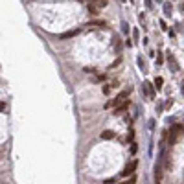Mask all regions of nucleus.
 <instances>
[{
  "label": "nucleus",
  "mask_w": 184,
  "mask_h": 184,
  "mask_svg": "<svg viewBox=\"0 0 184 184\" xmlns=\"http://www.w3.org/2000/svg\"><path fill=\"white\" fill-rule=\"evenodd\" d=\"M127 98H129V90H123V92H120L112 101L107 103V107H111V105H114V107H118V105H122L123 101H127Z\"/></svg>",
  "instance_id": "obj_1"
},
{
  "label": "nucleus",
  "mask_w": 184,
  "mask_h": 184,
  "mask_svg": "<svg viewBox=\"0 0 184 184\" xmlns=\"http://www.w3.org/2000/svg\"><path fill=\"white\" fill-rule=\"evenodd\" d=\"M136 166H138V162H136V160H131V164H127V166L123 167L122 177H129V175H134V171H136Z\"/></svg>",
  "instance_id": "obj_2"
},
{
  "label": "nucleus",
  "mask_w": 184,
  "mask_h": 184,
  "mask_svg": "<svg viewBox=\"0 0 184 184\" xmlns=\"http://www.w3.org/2000/svg\"><path fill=\"white\" fill-rule=\"evenodd\" d=\"M182 133V127L181 125H175L173 129H171V134H169V144H175V140H177V136Z\"/></svg>",
  "instance_id": "obj_3"
},
{
  "label": "nucleus",
  "mask_w": 184,
  "mask_h": 184,
  "mask_svg": "<svg viewBox=\"0 0 184 184\" xmlns=\"http://www.w3.org/2000/svg\"><path fill=\"white\" fill-rule=\"evenodd\" d=\"M129 105H131L129 101H123L122 105H118V107H114V111H112V114H114V116H120V114H123V112H125V111L129 109Z\"/></svg>",
  "instance_id": "obj_4"
},
{
  "label": "nucleus",
  "mask_w": 184,
  "mask_h": 184,
  "mask_svg": "<svg viewBox=\"0 0 184 184\" xmlns=\"http://www.w3.org/2000/svg\"><path fill=\"white\" fill-rule=\"evenodd\" d=\"M79 33V30H72V31H64V33H61L59 35V39H70V37H76Z\"/></svg>",
  "instance_id": "obj_5"
},
{
  "label": "nucleus",
  "mask_w": 184,
  "mask_h": 184,
  "mask_svg": "<svg viewBox=\"0 0 184 184\" xmlns=\"http://www.w3.org/2000/svg\"><path fill=\"white\" fill-rule=\"evenodd\" d=\"M101 138L103 140H111V138H114V131H103Z\"/></svg>",
  "instance_id": "obj_6"
},
{
  "label": "nucleus",
  "mask_w": 184,
  "mask_h": 184,
  "mask_svg": "<svg viewBox=\"0 0 184 184\" xmlns=\"http://www.w3.org/2000/svg\"><path fill=\"white\" fill-rule=\"evenodd\" d=\"M87 26H90V28H94V26H101V28H107V24L103 21H94V22H88Z\"/></svg>",
  "instance_id": "obj_7"
},
{
  "label": "nucleus",
  "mask_w": 184,
  "mask_h": 184,
  "mask_svg": "<svg viewBox=\"0 0 184 184\" xmlns=\"http://www.w3.org/2000/svg\"><path fill=\"white\" fill-rule=\"evenodd\" d=\"M144 85H145V90H147V94L153 98V94H155V92H153V87H151V83L147 81V83H144Z\"/></svg>",
  "instance_id": "obj_8"
},
{
  "label": "nucleus",
  "mask_w": 184,
  "mask_h": 184,
  "mask_svg": "<svg viewBox=\"0 0 184 184\" xmlns=\"http://www.w3.org/2000/svg\"><path fill=\"white\" fill-rule=\"evenodd\" d=\"M88 11H90L92 15H98V13H100V11H98V7H96V4H90V6H88Z\"/></svg>",
  "instance_id": "obj_9"
},
{
  "label": "nucleus",
  "mask_w": 184,
  "mask_h": 184,
  "mask_svg": "<svg viewBox=\"0 0 184 184\" xmlns=\"http://www.w3.org/2000/svg\"><path fill=\"white\" fill-rule=\"evenodd\" d=\"M162 83H164L162 78H157V79H155V87H157V88L160 90V88H162Z\"/></svg>",
  "instance_id": "obj_10"
},
{
  "label": "nucleus",
  "mask_w": 184,
  "mask_h": 184,
  "mask_svg": "<svg viewBox=\"0 0 184 184\" xmlns=\"http://www.w3.org/2000/svg\"><path fill=\"white\" fill-rule=\"evenodd\" d=\"M136 182V177H134V175H131V179H129V181H123L122 184H134Z\"/></svg>",
  "instance_id": "obj_11"
},
{
  "label": "nucleus",
  "mask_w": 184,
  "mask_h": 184,
  "mask_svg": "<svg viewBox=\"0 0 184 184\" xmlns=\"http://www.w3.org/2000/svg\"><path fill=\"white\" fill-rule=\"evenodd\" d=\"M105 184H114V179H105Z\"/></svg>",
  "instance_id": "obj_12"
},
{
  "label": "nucleus",
  "mask_w": 184,
  "mask_h": 184,
  "mask_svg": "<svg viewBox=\"0 0 184 184\" xmlns=\"http://www.w3.org/2000/svg\"><path fill=\"white\" fill-rule=\"evenodd\" d=\"M4 109H6V103H4V101H0V112H2Z\"/></svg>",
  "instance_id": "obj_13"
},
{
  "label": "nucleus",
  "mask_w": 184,
  "mask_h": 184,
  "mask_svg": "<svg viewBox=\"0 0 184 184\" xmlns=\"http://www.w3.org/2000/svg\"><path fill=\"white\" fill-rule=\"evenodd\" d=\"M88 2H90V4H94V2H96V0H88Z\"/></svg>",
  "instance_id": "obj_14"
},
{
  "label": "nucleus",
  "mask_w": 184,
  "mask_h": 184,
  "mask_svg": "<svg viewBox=\"0 0 184 184\" xmlns=\"http://www.w3.org/2000/svg\"><path fill=\"white\" fill-rule=\"evenodd\" d=\"M182 9H184V6H182Z\"/></svg>",
  "instance_id": "obj_15"
}]
</instances>
